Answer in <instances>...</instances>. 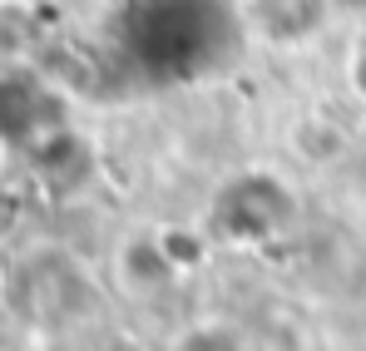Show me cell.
I'll list each match as a JSON object with an SVG mask.
<instances>
[{
	"instance_id": "1",
	"label": "cell",
	"mask_w": 366,
	"mask_h": 351,
	"mask_svg": "<svg viewBox=\"0 0 366 351\" xmlns=\"http://www.w3.org/2000/svg\"><path fill=\"white\" fill-rule=\"evenodd\" d=\"M174 277V257H169V242L159 237H134L119 252V282L129 292H154Z\"/></svg>"
}]
</instances>
